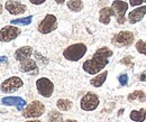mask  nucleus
I'll return each mask as SVG.
<instances>
[{"label":"nucleus","mask_w":146,"mask_h":122,"mask_svg":"<svg viewBox=\"0 0 146 122\" xmlns=\"http://www.w3.org/2000/svg\"><path fill=\"white\" fill-rule=\"evenodd\" d=\"M54 1L57 3V5H63V3H64L66 0H54Z\"/></svg>","instance_id":"obj_31"},{"label":"nucleus","mask_w":146,"mask_h":122,"mask_svg":"<svg viewBox=\"0 0 146 122\" xmlns=\"http://www.w3.org/2000/svg\"><path fill=\"white\" fill-rule=\"evenodd\" d=\"M55 122H78L76 120H73V119H68V120H63V119H60Z\"/></svg>","instance_id":"obj_30"},{"label":"nucleus","mask_w":146,"mask_h":122,"mask_svg":"<svg viewBox=\"0 0 146 122\" xmlns=\"http://www.w3.org/2000/svg\"><path fill=\"white\" fill-rule=\"evenodd\" d=\"M135 42V36L129 30H121L112 36L111 44L116 47H127L133 45Z\"/></svg>","instance_id":"obj_4"},{"label":"nucleus","mask_w":146,"mask_h":122,"mask_svg":"<svg viewBox=\"0 0 146 122\" xmlns=\"http://www.w3.org/2000/svg\"><path fill=\"white\" fill-rule=\"evenodd\" d=\"M129 119L134 122H144L146 120V110L145 109L133 110L129 113Z\"/></svg>","instance_id":"obj_18"},{"label":"nucleus","mask_w":146,"mask_h":122,"mask_svg":"<svg viewBox=\"0 0 146 122\" xmlns=\"http://www.w3.org/2000/svg\"><path fill=\"white\" fill-rule=\"evenodd\" d=\"M145 16H146V5H144V6H139V7H136L135 9H133L128 14L127 19L128 21H129V24L135 25V24L142 21Z\"/></svg>","instance_id":"obj_12"},{"label":"nucleus","mask_w":146,"mask_h":122,"mask_svg":"<svg viewBox=\"0 0 146 122\" xmlns=\"http://www.w3.org/2000/svg\"><path fill=\"white\" fill-rule=\"evenodd\" d=\"M44 112H45V105L40 101L35 100L24 107V110L21 111V114L26 119H33V118L42 117L44 114Z\"/></svg>","instance_id":"obj_3"},{"label":"nucleus","mask_w":146,"mask_h":122,"mask_svg":"<svg viewBox=\"0 0 146 122\" xmlns=\"http://www.w3.org/2000/svg\"><path fill=\"white\" fill-rule=\"evenodd\" d=\"M66 6L73 13H80L83 9V1L82 0H69Z\"/></svg>","instance_id":"obj_21"},{"label":"nucleus","mask_w":146,"mask_h":122,"mask_svg":"<svg viewBox=\"0 0 146 122\" xmlns=\"http://www.w3.org/2000/svg\"><path fill=\"white\" fill-rule=\"evenodd\" d=\"M124 111H125V110H124V109H123V110H120V111H119V112H118V114H121V113H124Z\"/></svg>","instance_id":"obj_34"},{"label":"nucleus","mask_w":146,"mask_h":122,"mask_svg":"<svg viewBox=\"0 0 146 122\" xmlns=\"http://www.w3.org/2000/svg\"><path fill=\"white\" fill-rule=\"evenodd\" d=\"M112 16H116V14L111 7H104L99 10V21L104 25H109Z\"/></svg>","instance_id":"obj_16"},{"label":"nucleus","mask_w":146,"mask_h":122,"mask_svg":"<svg viewBox=\"0 0 146 122\" xmlns=\"http://www.w3.org/2000/svg\"><path fill=\"white\" fill-rule=\"evenodd\" d=\"M146 3V0H129V6L131 7H139Z\"/></svg>","instance_id":"obj_27"},{"label":"nucleus","mask_w":146,"mask_h":122,"mask_svg":"<svg viewBox=\"0 0 146 122\" xmlns=\"http://www.w3.org/2000/svg\"><path fill=\"white\" fill-rule=\"evenodd\" d=\"M20 35V29L15 25H8L0 29V42L9 43Z\"/></svg>","instance_id":"obj_10"},{"label":"nucleus","mask_w":146,"mask_h":122,"mask_svg":"<svg viewBox=\"0 0 146 122\" xmlns=\"http://www.w3.org/2000/svg\"><path fill=\"white\" fill-rule=\"evenodd\" d=\"M25 122H42V121H39V120H27V121Z\"/></svg>","instance_id":"obj_33"},{"label":"nucleus","mask_w":146,"mask_h":122,"mask_svg":"<svg viewBox=\"0 0 146 122\" xmlns=\"http://www.w3.org/2000/svg\"><path fill=\"white\" fill-rule=\"evenodd\" d=\"M138 78H139V81H141V82H146V71H144V72L139 75V77H138Z\"/></svg>","instance_id":"obj_29"},{"label":"nucleus","mask_w":146,"mask_h":122,"mask_svg":"<svg viewBox=\"0 0 146 122\" xmlns=\"http://www.w3.org/2000/svg\"><path fill=\"white\" fill-rule=\"evenodd\" d=\"M118 82H119V84H120V85H123V86L127 85V83H128V75L127 74H126V73H124V74L119 75V76H118Z\"/></svg>","instance_id":"obj_25"},{"label":"nucleus","mask_w":146,"mask_h":122,"mask_svg":"<svg viewBox=\"0 0 146 122\" xmlns=\"http://www.w3.org/2000/svg\"><path fill=\"white\" fill-rule=\"evenodd\" d=\"M5 9L10 14V15H20V14H24L26 10H27V6L18 2L16 0H8L6 1L5 3Z\"/></svg>","instance_id":"obj_11"},{"label":"nucleus","mask_w":146,"mask_h":122,"mask_svg":"<svg viewBox=\"0 0 146 122\" xmlns=\"http://www.w3.org/2000/svg\"><path fill=\"white\" fill-rule=\"evenodd\" d=\"M56 28H57V18L52 14H47L44 19H42V21L38 24V27H37L38 32L43 35H47L54 32Z\"/></svg>","instance_id":"obj_5"},{"label":"nucleus","mask_w":146,"mask_h":122,"mask_svg":"<svg viewBox=\"0 0 146 122\" xmlns=\"http://www.w3.org/2000/svg\"><path fill=\"white\" fill-rule=\"evenodd\" d=\"M107 77H108V72L107 71L100 72L99 74H97L94 77H92L91 80H90V84L93 87H101L105 84Z\"/></svg>","instance_id":"obj_17"},{"label":"nucleus","mask_w":146,"mask_h":122,"mask_svg":"<svg viewBox=\"0 0 146 122\" xmlns=\"http://www.w3.org/2000/svg\"><path fill=\"white\" fill-rule=\"evenodd\" d=\"M87 51H88V47L86 44L75 43V44L68 46L63 51V57L70 62H78L87 54Z\"/></svg>","instance_id":"obj_2"},{"label":"nucleus","mask_w":146,"mask_h":122,"mask_svg":"<svg viewBox=\"0 0 146 122\" xmlns=\"http://www.w3.org/2000/svg\"><path fill=\"white\" fill-rule=\"evenodd\" d=\"M112 51L109 47L104 46L98 48L93 56L90 59H87L83 65H82V70L84 71L87 74L89 75H97L109 64V58L112 56Z\"/></svg>","instance_id":"obj_1"},{"label":"nucleus","mask_w":146,"mask_h":122,"mask_svg":"<svg viewBox=\"0 0 146 122\" xmlns=\"http://www.w3.org/2000/svg\"><path fill=\"white\" fill-rule=\"evenodd\" d=\"M45 1H46V0H29V2H31V3H33V5H35V6L43 5Z\"/></svg>","instance_id":"obj_28"},{"label":"nucleus","mask_w":146,"mask_h":122,"mask_svg":"<svg viewBox=\"0 0 146 122\" xmlns=\"http://www.w3.org/2000/svg\"><path fill=\"white\" fill-rule=\"evenodd\" d=\"M1 13H2V6L0 5V14H1Z\"/></svg>","instance_id":"obj_35"},{"label":"nucleus","mask_w":146,"mask_h":122,"mask_svg":"<svg viewBox=\"0 0 146 122\" xmlns=\"http://www.w3.org/2000/svg\"><path fill=\"white\" fill-rule=\"evenodd\" d=\"M2 62H7V57L6 56H0V63Z\"/></svg>","instance_id":"obj_32"},{"label":"nucleus","mask_w":146,"mask_h":122,"mask_svg":"<svg viewBox=\"0 0 146 122\" xmlns=\"http://www.w3.org/2000/svg\"><path fill=\"white\" fill-rule=\"evenodd\" d=\"M62 118H63L62 114L58 113L57 111H53V112H51L48 114V121L50 122H55L57 121V120H60V119H62Z\"/></svg>","instance_id":"obj_24"},{"label":"nucleus","mask_w":146,"mask_h":122,"mask_svg":"<svg viewBox=\"0 0 146 122\" xmlns=\"http://www.w3.org/2000/svg\"><path fill=\"white\" fill-rule=\"evenodd\" d=\"M128 7H129V5L126 1H123V0H115L111 3V8L115 10L117 22L119 25H124L126 22L125 15H126V11L128 10Z\"/></svg>","instance_id":"obj_8"},{"label":"nucleus","mask_w":146,"mask_h":122,"mask_svg":"<svg viewBox=\"0 0 146 122\" xmlns=\"http://www.w3.org/2000/svg\"><path fill=\"white\" fill-rule=\"evenodd\" d=\"M127 100L129 102L135 101V100H138L142 103H144V102H146V93L144 91H142V90H135L134 92H131V93L128 94Z\"/></svg>","instance_id":"obj_19"},{"label":"nucleus","mask_w":146,"mask_h":122,"mask_svg":"<svg viewBox=\"0 0 146 122\" xmlns=\"http://www.w3.org/2000/svg\"><path fill=\"white\" fill-rule=\"evenodd\" d=\"M24 85L23 80L18 77V76H11L7 80H5L1 85H0V90L3 93H13L19 90L20 87Z\"/></svg>","instance_id":"obj_9"},{"label":"nucleus","mask_w":146,"mask_h":122,"mask_svg":"<svg viewBox=\"0 0 146 122\" xmlns=\"http://www.w3.org/2000/svg\"><path fill=\"white\" fill-rule=\"evenodd\" d=\"M19 69L21 72L27 73V74H32V75H36L39 72V67H38L37 63L32 58H28V59H25V61L20 62Z\"/></svg>","instance_id":"obj_13"},{"label":"nucleus","mask_w":146,"mask_h":122,"mask_svg":"<svg viewBox=\"0 0 146 122\" xmlns=\"http://www.w3.org/2000/svg\"><path fill=\"white\" fill-rule=\"evenodd\" d=\"M36 88L39 95L44 98H51L54 93V84L47 77H40L36 81Z\"/></svg>","instance_id":"obj_7"},{"label":"nucleus","mask_w":146,"mask_h":122,"mask_svg":"<svg viewBox=\"0 0 146 122\" xmlns=\"http://www.w3.org/2000/svg\"><path fill=\"white\" fill-rule=\"evenodd\" d=\"M100 104V100L99 96L96 93L92 92H88L87 94H84L80 101V106L83 111H94Z\"/></svg>","instance_id":"obj_6"},{"label":"nucleus","mask_w":146,"mask_h":122,"mask_svg":"<svg viewBox=\"0 0 146 122\" xmlns=\"http://www.w3.org/2000/svg\"><path fill=\"white\" fill-rule=\"evenodd\" d=\"M1 103L5 105H15L19 111H23L26 106V101L19 96H7L1 100Z\"/></svg>","instance_id":"obj_14"},{"label":"nucleus","mask_w":146,"mask_h":122,"mask_svg":"<svg viewBox=\"0 0 146 122\" xmlns=\"http://www.w3.org/2000/svg\"><path fill=\"white\" fill-rule=\"evenodd\" d=\"M33 20V16H27L24 18H18V19H14L10 21V25H15V26H28Z\"/></svg>","instance_id":"obj_22"},{"label":"nucleus","mask_w":146,"mask_h":122,"mask_svg":"<svg viewBox=\"0 0 146 122\" xmlns=\"http://www.w3.org/2000/svg\"><path fill=\"white\" fill-rule=\"evenodd\" d=\"M131 59H133L131 56H126V57H124V58L120 61V63L124 64V65H126V66H128V67H131V66H133V62H131Z\"/></svg>","instance_id":"obj_26"},{"label":"nucleus","mask_w":146,"mask_h":122,"mask_svg":"<svg viewBox=\"0 0 146 122\" xmlns=\"http://www.w3.org/2000/svg\"><path fill=\"white\" fill-rule=\"evenodd\" d=\"M33 53H34V49H33L32 46H23V47L18 48V49L15 52L14 57H15L16 61H18L19 63H20V62H23V61H25V59L31 58V56H32Z\"/></svg>","instance_id":"obj_15"},{"label":"nucleus","mask_w":146,"mask_h":122,"mask_svg":"<svg viewBox=\"0 0 146 122\" xmlns=\"http://www.w3.org/2000/svg\"><path fill=\"white\" fill-rule=\"evenodd\" d=\"M135 48L139 54L146 56V40H143V39L137 40L136 44H135Z\"/></svg>","instance_id":"obj_23"},{"label":"nucleus","mask_w":146,"mask_h":122,"mask_svg":"<svg viewBox=\"0 0 146 122\" xmlns=\"http://www.w3.org/2000/svg\"><path fill=\"white\" fill-rule=\"evenodd\" d=\"M73 106V103L71 100L69 99H60L56 101V107L60 111H69L71 110Z\"/></svg>","instance_id":"obj_20"}]
</instances>
